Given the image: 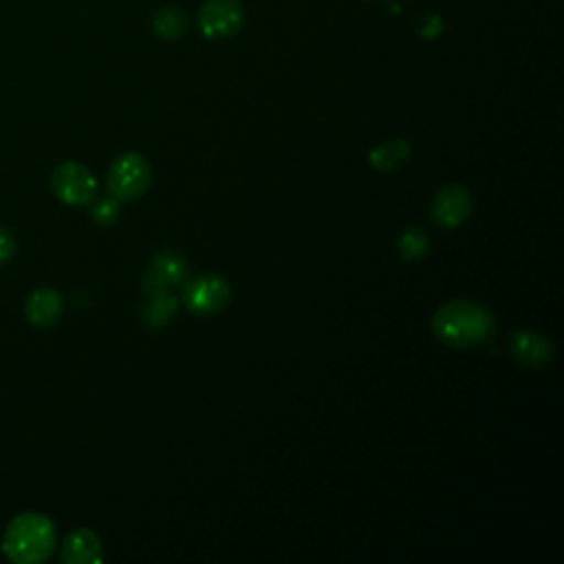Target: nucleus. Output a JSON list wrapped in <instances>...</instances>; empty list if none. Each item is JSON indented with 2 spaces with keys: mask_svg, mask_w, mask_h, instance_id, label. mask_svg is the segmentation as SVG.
Masks as SVG:
<instances>
[{
  "mask_svg": "<svg viewBox=\"0 0 564 564\" xmlns=\"http://www.w3.org/2000/svg\"><path fill=\"white\" fill-rule=\"evenodd\" d=\"M434 335L452 348H476L496 330L494 313L471 300H449L432 317Z\"/></svg>",
  "mask_w": 564,
  "mask_h": 564,
  "instance_id": "nucleus-1",
  "label": "nucleus"
},
{
  "mask_svg": "<svg viewBox=\"0 0 564 564\" xmlns=\"http://www.w3.org/2000/svg\"><path fill=\"white\" fill-rule=\"evenodd\" d=\"M57 546L55 524L37 513H18L2 533V553L15 564H40L46 562Z\"/></svg>",
  "mask_w": 564,
  "mask_h": 564,
  "instance_id": "nucleus-2",
  "label": "nucleus"
},
{
  "mask_svg": "<svg viewBox=\"0 0 564 564\" xmlns=\"http://www.w3.org/2000/svg\"><path fill=\"white\" fill-rule=\"evenodd\" d=\"M150 181H152V167L148 159L139 152L119 154L110 163L108 176H106L108 194L123 203L141 198L148 192Z\"/></svg>",
  "mask_w": 564,
  "mask_h": 564,
  "instance_id": "nucleus-3",
  "label": "nucleus"
},
{
  "mask_svg": "<svg viewBox=\"0 0 564 564\" xmlns=\"http://www.w3.org/2000/svg\"><path fill=\"white\" fill-rule=\"evenodd\" d=\"M51 189L57 200L79 207L97 196V178L84 163L64 161L51 172Z\"/></svg>",
  "mask_w": 564,
  "mask_h": 564,
  "instance_id": "nucleus-4",
  "label": "nucleus"
},
{
  "mask_svg": "<svg viewBox=\"0 0 564 564\" xmlns=\"http://www.w3.org/2000/svg\"><path fill=\"white\" fill-rule=\"evenodd\" d=\"M181 297L189 313L214 315L229 304L231 289L227 280L218 273H200L185 282Z\"/></svg>",
  "mask_w": 564,
  "mask_h": 564,
  "instance_id": "nucleus-5",
  "label": "nucleus"
},
{
  "mask_svg": "<svg viewBox=\"0 0 564 564\" xmlns=\"http://www.w3.org/2000/svg\"><path fill=\"white\" fill-rule=\"evenodd\" d=\"M242 24L245 7L240 0H205L196 13V26L207 40L231 37Z\"/></svg>",
  "mask_w": 564,
  "mask_h": 564,
  "instance_id": "nucleus-6",
  "label": "nucleus"
},
{
  "mask_svg": "<svg viewBox=\"0 0 564 564\" xmlns=\"http://www.w3.org/2000/svg\"><path fill=\"white\" fill-rule=\"evenodd\" d=\"M187 280V260L174 251V249H163L154 253L150 260L148 271L141 278V289L145 293H165Z\"/></svg>",
  "mask_w": 564,
  "mask_h": 564,
  "instance_id": "nucleus-7",
  "label": "nucleus"
},
{
  "mask_svg": "<svg viewBox=\"0 0 564 564\" xmlns=\"http://www.w3.org/2000/svg\"><path fill=\"white\" fill-rule=\"evenodd\" d=\"M471 194L463 185H445L432 200V220L445 229L463 225L471 214Z\"/></svg>",
  "mask_w": 564,
  "mask_h": 564,
  "instance_id": "nucleus-8",
  "label": "nucleus"
},
{
  "mask_svg": "<svg viewBox=\"0 0 564 564\" xmlns=\"http://www.w3.org/2000/svg\"><path fill=\"white\" fill-rule=\"evenodd\" d=\"M511 355L529 368H542L553 359V344L540 330H516L509 337Z\"/></svg>",
  "mask_w": 564,
  "mask_h": 564,
  "instance_id": "nucleus-9",
  "label": "nucleus"
},
{
  "mask_svg": "<svg viewBox=\"0 0 564 564\" xmlns=\"http://www.w3.org/2000/svg\"><path fill=\"white\" fill-rule=\"evenodd\" d=\"M64 308V297L53 286H37L24 300V317L37 328L53 326Z\"/></svg>",
  "mask_w": 564,
  "mask_h": 564,
  "instance_id": "nucleus-10",
  "label": "nucleus"
},
{
  "mask_svg": "<svg viewBox=\"0 0 564 564\" xmlns=\"http://www.w3.org/2000/svg\"><path fill=\"white\" fill-rule=\"evenodd\" d=\"M59 560L64 564H95L101 562V540L90 529H73L64 535L59 546Z\"/></svg>",
  "mask_w": 564,
  "mask_h": 564,
  "instance_id": "nucleus-11",
  "label": "nucleus"
},
{
  "mask_svg": "<svg viewBox=\"0 0 564 564\" xmlns=\"http://www.w3.org/2000/svg\"><path fill=\"white\" fill-rule=\"evenodd\" d=\"M189 18L176 4H165L152 15V31L163 40H178L187 33Z\"/></svg>",
  "mask_w": 564,
  "mask_h": 564,
  "instance_id": "nucleus-12",
  "label": "nucleus"
},
{
  "mask_svg": "<svg viewBox=\"0 0 564 564\" xmlns=\"http://www.w3.org/2000/svg\"><path fill=\"white\" fill-rule=\"evenodd\" d=\"M176 297L165 291V293H150V300H145L141 308V319L150 328H161L172 322V315L176 311Z\"/></svg>",
  "mask_w": 564,
  "mask_h": 564,
  "instance_id": "nucleus-13",
  "label": "nucleus"
},
{
  "mask_svg": "<svg viewBox=\"0 0 564 564\" xmlns=\"http://www.w3.org/2000/svg\"><path fill=\"white\" fill-rule=\"evenodd\" d=\"M408 156H410V143L405 139H390L368 152L370 165L381 172L397 167L399 163L408 161Z\"/></svg>",
  "mask_w": 564,
  "mask_h": 564,
  "instance_id": "nucleus-14",
  "label": "nucleus"
},
{
  "mask_svg": "<svg viewBox=\"0 0 564 564\" xmlns=\"http://www.w3.org/2000/svg\"><path fill=\"white\" fill-rule=\"evenodd\" d=\"M399 253L403 260H419L430 251V238L423 229L419 227H410L399 236Z\"/></svg>",
  "mask_w": 564,
  "mask_h": 564,
  "instance_id": "nucleus-15",
  "label": "nucleus"
},
{
  "mask_svg": "<svg viewBox=\"0 0 564 564\" xmlns=\"http://www.w3.org/2000/svg\"><path fill=\"white\" fill-rule=\"evenodd\" d=\"M119 203L115 196H106L99 198L93 207H90V218L93 223H97L99 227H108L119 218Z\"/></svg>",
  "mask_w": 564,
  "mask_h": 564,
  "instance_id": "nucleus-16",
  "label": "nucleus"
},
{
  "mask_svg": "<svg viewBox=\"0 0 564 564\" xmlns=\"http://www.w3.org/2000/svg\"><path fill=\"white\" fill-rule=\"evenodd\" d=\"M15 247H18V245H15V236L11 234L9 227H4V225L0 223V264H4L7 260L13 258Z\"/></svg>",
  "mask_w": 564,
  "mask_h": 564,
  "instance_id": "nucleus-17",
  "label": "nucleus"
}]
</instances>
